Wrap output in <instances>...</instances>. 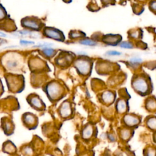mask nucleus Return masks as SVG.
<instances>
[{
  "label": "nucleus",
  "mask_w": 156,
  "mask_h": 156,
  "mask_svg": "<svg viewBox=\"0 0 156 156\" xmlns=\"http://www.w3.org/2000/svg\"><path fill=\"white\" fill-rule=\"evenodd\" d=\"M133 90L141 96H146L151 93V87L149 81L144 76H138L132 80Z\"/></svg>",
  "instance_id": "nucleus-1"
},
{
  "label": "nucleus",
  "mask_w": 156,
  "mask_h": 156,
  "mask_svg": "<svg viewBox=\"0 0 156 156\" xmlns=\"http://www.w3.org/2000/svg\"><path fill=\"white\" fill-rule=\"evenodd\" d=\"M21 121L23 126L29 130H34L38 125V116L30 112L23 113L21 116Z\"/></svg>",
  "instance_id": "nucleus-2"
},
{
  "label": "nucleus",
  "mask_w": 156,
  "mask_h": 156,
  "mask_svg": "<svg viewBox=\"0 0 156 156\" xmlns=\"http://www.w3.org/2000/svg\"><path fill=\"white\" fill-rule=\"evenodd\" d=\"M62 93L60 86L55 82L49 83L46 88V94L51 101H55L59 99L62 96Z\"/></svg>",
  "instance_id": "nucleus-3"
},
{
  "label": "nucleus",
  "mask_w": 156,
  "mask_h": 156,
  "mask_svg": "<svg viewBox=\"0 0 156 156\" xmlns=\"http://www.w3.org/2000/svg\"><path fill=\"white\" fill-rule=\"evenodd\" d=\"M27 102L30 106L38 112L45 110L46 105L40 97L36 94H31L27 98Z\"/></svg>",
  "instance_id": "nucleus-4"
},
{
  "label": "nucleus",
  "mask_w": 156,
  "mask_h": 156,
  "mask_svg": "<svg viewBox=\"0 0 156 156\" xmlns=\"http://www.w3.org/2000/svg\"><path fill=\"white\" fill-rule=\"evenodd\" d=\"M73 113L71 103L67 101H64L60 105L58 109L59 116L63 119H67L72 116Z\"/></svg>",
  "instance_id": "nucleus-5"
},
{
  "label": "nucleus",
  "mask_w": 156,
  "mask_h": 156,
  "mask_svg": "<svg viewBox=\"0 0 156 156\" xmlns=\"http://www.w3.org/2000/svg\"><path fill=\"white\" fill-rule=\"evenodd\" d=\"M1 128L6 135L10 136L14 132L15 125L13 121L4 117L1 119Z\"/></svg>",
  "instance_id": "nucleus-6"
},
{
  "label": "nucleus",
  "mask_w": 156,
  "mask_h": 156,
  "mask_svg": "<svg viewBox=\"0 0 156 156\" xmlns=\"http://www.w3.org/2000/svg\"><path fill=\"white\" fill-rule=\"evenodd\" d=\"M122 122L126 126L128 127H135L140 124V119L135 115L127 114L123 117Z\"/></svg>",
  "instance_id": "nucleus-7"
},
{
  "label": "nucleus",
  "mask_w": 156,
  "mask_h": 156,
  "mask_svg": "<svg viewBox=\"0 0 156 156\" xmlns=\"http://www.w3.org/2000/svg\"><path fill=\"white\" fill-rule=\"evenodd\" d=\"M76 66L80 74H87L90 70L91 65L88 60L81 59L76 62Z\"/></svg>",
  "instance_id": "nucleus-8"
},
{
  "label": "nucleus",
  "mask_w": 156,
  "mask_h": 156,
  "mask_svg": "<svg viewBox=\"0 0 156 156\" xmlns=\"http://www.w3.org/2000/svg\"><path fill=\"white\" fill-rule=\"evenodd\" d=\"M44 33L47 37L57 40H62V38L63 37V35L62 34V32L60 30L55 29L54 28H46V29L44 31Z\"/></svg>",
  "instance_id": "nucleus-9"
},
{
  "label": "nucleus",
  "mask_w": 156,
  "mask_h": 156,
  "mask_svg": "<svg viewBox=\"0 0 156 156\" xmlns=\"http://www.w3.org/2000/svg\"><path fill=\"white\" fill-rule=\"evenodd\" d=\"M22 24L26 27L32 29H38L40 28L39 23L34 18H27L26 19H24L23 20Z\"/></svg>",
  "instance_id": "nucleus-10"
},
{
  "label": "nucleus",
  "mask_w": 156,
  "mask_h": 156,
  "mask_svg": "<svg viewBox=\"0 0 156 156\" xmlns=\"http://www.w3.org/2000/svg\"><path fill=\"white\" fill-rule=\"evenodd\" d=\"M127 102L124 99H118L116 104V111L119 113L126 112L127 108Z\"/></svg>",
  "instance_id": "nucleus-11"
},
{
  "label": "nucleus",
  "mask_w": 156,
  "mask_h": 156,
  "mask_svg": "<svg viewBox=\"0 0 156 156\" xmlns=\"http://www.w3.org/2000/svg\"><path fill=\"white\" fill-rule=\"evenodd\" d=\"M93 133V126L88 124L85 126L82 131V137L85 140H88L90 138Z\"/></svg>",
  "instance_id": "nucleus-12"
},
{
  "label": "nucleus",
  "mask_w": 156,
  "mask_h": 156,
  "mask_svg": "<svg viewBox=\"0 0 156 156\" xmlns=\"http://www.w3.org/2000/svg\"><path fill=\"white\" fill-rule=\"evenodd\" d=\"M102 99L104 102L109 104V103H112L113 101L115 99V96L112 92L107 91L102 94Z\"/></svg>",
  "instance_id": "nucleus-13"
},
{
  "label": "nucleus",
  "mask_w": 156,
  "mask_h": 156,
  "mask_svg": "<svg viewBox=\"0 0 156 156\" xmlns=\"http://www.w3.org/2000/svg\"><path fill=\"white\" fill-rule=\"evenodd\" d=\"M146 125L151 130H156V116H151L146 120Z\"/></svg>",
  "instance_id": "nucleus-14"
},
{
  "label": "nucleus",
  "mask_w": 156,
  "mask_h": 156,
  "mask_svg": "<svg viewBox=\"0 0 156 156\" xmlns=\"http://www.w3.org/2000/svg\"><path fill=\"white\" fill-rule=\"evenodd\" d=\"M146 107L147 110L150 111H154L156 110V100L154 99H149L147 101Z\"/></svg>",
  "instance_id": "nucleus-15"
},
{
  "label": "nucleus",
  "mask_w": 156,
  "mask_h": 156,
  "mask_svg": "<svg viewBox=\"0 0 156 156\" xmlns=\"http://www.w3.org/2000/svg\"><path fill=\"white\" fill-rule=\"evenodd\" d=\"M43 54L46 56H47V57H51V56H52L54 54L55 50L52 49V48L47 47V48H45L44 49H43Z\"/></svg>",
  "instance_id": "nucleus-16"
},
{
  "label": "nucleus",
  "mask_w": 156,
  "mask_h": 156,
  "mask_svg": "<svg viewBox=\"0 0 156 156\" xmlns=\"http://www.w3.org/2000/svg\"><path fill=\"white\" fill-rule=\"evenodd\" d=\"M80 43L85 45H88V46H95L96 44V41L90 40V39H83L80 41Z\"/></svg>",
  "instance_id": "nucleus-17"
},
{
  "label": "nucleus",
  "mask_w": 156,
  "mask_h": 156,
  "mask_svg": "<svg viewBox=\"0 0 156 156\" xmlns=\"http://www.w3.org/2000/svg\"><path fill=\"white\" fill-rule=\"evenodd\" d=\"M141 62H142V60L140 58L136 57L131 58L129 60V62L130 63V64L132 65H134V66L139 65L140 63H141Z\"/></svg>",
  "instance_id": "nucleus-18"
},
{
  "label": "nucleus",
  "mask_w": 156,
  "mask_h": 156,
  "mask_svg": "<svg viewBox=\"0 0 156 156\" xmlns=\"http://www.w3.org/2000/svg\"><path fill=\"white\" fill-rule=\"evenodd\" d=\"M116 41V35H110V37H107L105 38V43H108V44H112V43H115V41Z\"/></svg>",
  "instance_id": "nucleus-19"
},
{
  "label": "nucleus",
  "mask_w": 156,
  "mask_h": 156,
  "mask_svg": "<svg viewBox=\"0 0 156 156\" xmlns=\"http://www.w3.org/2000/svg\"><path fill=\"white\" fill-rule=\"evenodd\" d=\"M120 46L122 48H127V49H130L133 48L132 44L128 41H123L120 43Z\"/></svg>",
  "instance_id": "nucleus-20"
},
{
  "label": "nucleus",
  "mask_w": 156,
  "mask_h": 156,
  "mask_svg": "<svg viewBox=\"0 0 156 156\" xmlns=\"http://www.w3.org/2000/svg\"><path fill=\"white\" fill-rule=\"evenodd\" d=\"M146 156H156V150L153 148H149L147 151Z\"/></svg>",
  "instance_id": "nucleus-21"
},
{
  "label": "nucleus",
  "mask_w": 156,
  "mask_h": 156,
  "mask_svg": "<svg viewBox=\"0 0 156 156\" xmlns=\"http://www.w3.org/2000/svg\"><path fill=\"white\" fill-rule=\"evenodd\" d=\"M106 54L108 55H119L121 54V52H118V51H110L108 52H107L106 53Z\"/></svg>",
  "instance_id": "nucleus-22"
},
{
  "label": "nucleus",
  "mask_w": 156,
  "mask_h": 156,
  "mask_svg": "<svg viewBox=\"0 0 156 156\" xmlns=\"http://www.w3.org/2000/svg\"><path fill=\"white\" fill-rule=\"evenodd\" d=\"M6 13H5V11L4 9V8L0 5V20L4 18L5 16Z\"/></svg>",
  "instance_id": "nucleus-23"
},
{
  "label": "nucleus",
  "mask_w": 156,
  "mask_h": 156,
  "mask_svg": "<svg viewBox=\"0 0 156 156\" xmlns=\"http://www.w3.org/2000/svg\"><path fill=\"white\" fill-rule=\"evenodd\" d=\"M20 43L21 44H23V45H27V44H34V42L33 41H27V40H20Z\"/></svg>",
  "instance_id": "nucleus-24"
},
{
  "label": "nucleus",
  "mask_w": 156,
  "mask_h": 156,
  "mask_svg": "<svg viewBox=\"0 0 156 156\" xmlns=\"http://www.w3.org/2000/svg\"><path fill=\"white\" fill-rule=\"evenodd\" d=\"M150 7L152 9V10H154L156 12V0L155 1H153L151 2V4H150Z\"/></svg>",
  "instance_id": "nucleus-25"
},
{
  "label": "nucleus",
  "mask_w": 156,
  "mask_h": 156,
  "mask_svg": "<svg viewBox=\"0 0 156 156\" xmlns=\"http://www.w3.org/2000/svg\"><path fill=\"white\" fill-rule=\"evenodd\" d=\"M6 34H5L4 33L2 32H0V37H6Z\"/></svg>",
  "instance_id": "nucleus-26"
}]
</instances>
